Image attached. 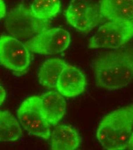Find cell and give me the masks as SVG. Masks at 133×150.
I'll use <instances>...</instances> for the list:
<instances>
[{"label":"cell","instance_id":"obj_1","mask_svg":"<svg viewBox=\"0 0 133 150\" xmlns=\"http://www.w3.org/2000/svg\"><path fill=\"white\" fill-rule=\"evenodd\" d=\"M93 68L96 86L109 91L122 88L133 80V53L110 52L97 57Z\"/></svg>","mask_w":133,"mask_h":150},{"label":"cell","instance_id":"obj_2","mask_svg":"<svg viewBox=\"0 0 133 150\" xmlns=\"http://www.w3.org/2000/svg\"><path fill=\"white\" fill-rule=\"evenodd\" d=\"M133 128V103L106 115L97 129L96 137L106 150H125Z\"/></svg>","mask_w":133,"mask_h":150},{"label":"cell","instance_id":"obj_3","mask_svg":"<svg viewBox=\"0 0 133 150\" xmlns=\"http://www.w3.org/2000/svg\"><path fill=\"white\" fill-rule=\"evenodd\" d=\"M49 20L36 18L30 8L19 4L12 9L6 19V27L13 37L24 40L49 29Z\"/></svg>","mask_w":133,"mask_h":150},{"label":"cell","instance_id":"obj_4","mask_svg":"<svg viewBox=\"0 0 133 150\" xmlns=\"http://www.w3.org/2000/svg\"><path fill=\"white\" fill-rule=\"evenodd\" d=\"M133 38V20H110L100 26L88 43L90 49H118Z\"/></svg>","mask_w":133,"mask_h":150},{"label":"cell","instance_id":"obj_5","mask_svg":"<svg viewBox=\"0 0 133 150\" xmlns=\"http://www.w3.org/2000/svg\"><path fill=\"white\" fill-rule=\"evenodd\" d=\"M31 63L29 50L19 39L3 35L0 37V64L14 75L26 72Z\"/></svg>","mask_w":133,"mask_h":150},{"label":"cell","instance_id":"obj_6","mask_svg":"<svg viewBox=\"0 0 133 150\" xmlns=\"http://www.w3.org/2000/svg\"><path fill=\"white\" fill-rule=\"evenodd\" d=\"M20 124L29 134L48 140L51 137L49 124L41 110L40 96L25 99L17 111Z\"/></svg>","mask_w":133,"mask_h":150},{"label":"cell","instance_id":"obj_7","mask_svg":"<svg viewBox=\"0 0 133 150\" xmlns=\"http://www.w3.org/2000/svg\"><path fill=\"white\" fill-rule=\"evenodd\" d=\"M70 34L61 28L44 30L25 42L29 51L44 54H56L65 50L70 45Z\"/></svg>","mask_w":133,"mask_h":150},{"label":"cell","instance_id":"obj_8","mask_svg":"<svg viewBox=\"0 0 133 150\" xmlns=\"http://www.w3.org/2000/svg\"><path fill=\"white\" fill-rule=\"evenodd\" d=\"M65 16L70 25L84 34L93 30L103 18L96 6L87 0H71Z\"/></svg>","mask_w":133,"mask_h":150},{"label":"cell","instance_id":"obj_9","mask_svg":"<svg viewBox=\"0 0 133 150\" xmlns=\"http://www.w3.org/2000/svg\"><path fill=\"white\" fill-rule=\"evenodd\" d=\"M86 83L84 74L76 67L67 64L58 77L56 89L63 96L72 98L84 91Z\"/></svg>","mask_w":133,"mask_h":150},{"label":"cell","instance_id":"obj_10","mask_svg":"<svg viewBox=\"0 0 133 150\" xmlns=\"http://www.w3.org/2000/svg\"><path fill=\"white\" fill-rule=\"evenodd\" d=\"M41 107L48 123L56 126L64 117L67 104L63 96L58 92L51 91L40 96Z\"/></svg>","mask_w":133,"mask_h":150},{"label":"cell","instance_id":"obj_11","mask_svg":"<svg viewBox=\"0 0 133 150\" xmlns=\"http://www.w3.org/2000/svg\"><path fill=\"white\" fill-rule=\"evenodd\" d=\"M81 143V137L76 129L70 125L56 127L51 136V146L53 150H74Z\"/></svg>","mask_w":133,"mask_h":150},{"label":"cell","instance_id":"obj_12","mask_svg":"<svg viewBox=\"0 0 133 150\" xmlns=\"http://www.w3.org/2000/svg\"><path fill=\"white\" fill-rule=\"evenodd\" d=\"M100 13L109 20H133V0H101Z\"/></svg>","mask_w":133,"mask_h":150},{"label":"cell","instance_id":"obj_13","mask_svg":"<svg viewBox=\"0 0 133 150\" xmlns=\"http://www.w3.org/2000/svg\"><path fill=\"white\" fill-rule=\"evenodd\" d=\"M67 63L58 58H51L44 61L39 70L40 84L47 89H56L57 80Z\"/></svg>","mask_w":133,"mask_h":150},{"label":"cell","instance_id":"obj_14","mask_svg":"<svg viewBox=\"0 0 133 150\" xmlns=\"http://www.w3.org/2000/svg\"><path fill=\"white\" fill-rule=\"evenodd\" d=\"M22 136L17 119L7 110H0V143L16 141Z\"/></svg>","mask_w":133,"mask_h":150},{"label":"cell","instance_id":"obj_15","mask_svg":"<svg viewBox=\"0 0 133 150\" xmlns=\"http://www.w3.org/2000/svg\"><path fill=\"white\" fill-rule=\"evenodd\" d=\"M30 9L39 20H49L60 12L61 2L60 0H34Z\"/></svg>","mask_w":133,"mask_h":150},{"label":"cell","instance_id":"obj_16","mask_svg":"<svg viewBox=\"0 0 133 150\" xmlns=\"http://www.w3.org/2000/svg\"><path fill=\"white\" fill-rule=\"evenodd\" d=\"M6 14V5L3 0H0V20L3 18Z\"/></svg>","mask_w":133,"mask_h":150},{"label":"cell","instance_id":"obj_17","mask_svg":"<svg viewBox=\"0 0 133 150\" xmlns=\"http://www.w3.org/2000/svg\"><path fill=\"white\" fill-rule=\"evenodd\" d=\"M6 91L3 87L0 84V106L3 103L6 99Z\"/></svg>","mask_w":133,"mask_h":150},{"label":"cell","instance_id":"obj_18","mask_svg":"<svg viewBox=\"0 0 133 150\" xmlns=\"http://www.w3.org/2000/svg\"><path fill=\"white\" fill-rule=\"evenodd\" d=\"M127 149L129 150H133V133H132L130 139L129 140Z\"/></svg>","mask_w":133,"mask_h":150}]
</instances>
